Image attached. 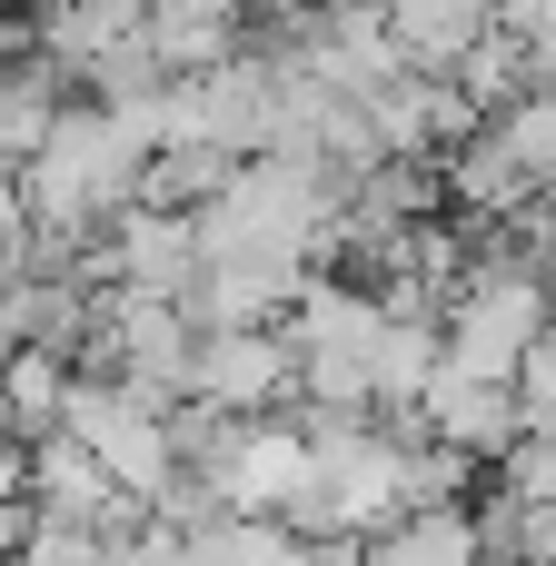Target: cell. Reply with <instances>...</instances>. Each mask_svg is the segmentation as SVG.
Listing matches in <instances>:
<instances>
[{
  "mask_svg": "<svg viewBox=\"0 0 556 566\" xmlns=\"http://www.w3.org/2000/svg\"><path fill=\"white\" fill-rule=\"evenodd\" d=\"M438 368H448L438 318H388V338H378V418H408Z\"/></svg>",
  "mask_w": 556,
  "mask_h": 566,
  "instance_id": "7c38bea8",
  "label": "cell"
},
{
  "mask_svg": "<svg viewBox=\"0 0 556 566\" xmlns=\"http://www.w3.org/2000/svg\"><path fill=\"white\" fill-rule=\"evenodd\" d=\"M30 517H40V507H30V497H0V566L20 557V537H30Z\"/></svg>",
  "mask_w": 556,
  "mask_h": 566,
  "instance_id": "ac0fdd59",
  "label": "cell"
},
{
  "mask_svg": "<svg viewBox=\"0 0 556 566\" xmlns=\"http://www.w3.org/2000/svg\"><path fill=\"white\" fill-rule=\"evenodd\" d=\"M298 259H269V249H209L199 259V279L179 289V308L199 318V328H269V318H289V298H298Z\"/></svg>",
  "mask_w": 556,
  "mask_h": 566,
  "instance_id": "3957f363",
  "label": "cell"
},
{
  "mask_svg": "<svg viewBox=\"0 0 556 566\" xmlns=\"http://www.w3.org/2000/svg\"><path fill=\"white\" fill-rule=\"evenodd\" d=\"M99 547V527H70V517H30V537H20V557L10 566H90Z\"/></svg>",
  "mask_w": 556,
  "mask_h": 566,
  "instance_id": "9a60e30c",
  "label": "cell"
},
{
  "mask_svg": "<svg viewBox=\"0 0 556 566\" xmlns=\"http://www.w3.org/2000/svg\"><path fill=\"white\" fill-rule=\"evenodd\" d=\"M249 20H259V0H149L139 40H149L159 70L179 80V70H209V60L249 50Z\"/></svg>",
  "mask_w": 556,
  "mask_h": 566,
  "instance_id": "8992f818",
  "label": "cell"
},
{
  "mask_svg": "<svg viewBox=\"0 0 556 566\" xmlns=\"http://www.w3.org/2000/svg\"><path fill=\"white\" fill-rule=\"evenodd\" d=\"M478 566H497V557H478Z\"/></svg>",
  "mask_w": 556,
  "mask_h": 566,
  "instance_id": "d6986e66",
  "label": "cell"
},
{
  "mask_svg": "<svg viewBox=\"0 0 556 566\" xmlns=\"http://www.w3.org/2000/svg\"><path fill=\"white\" fill-rule=\"evenodd\" d=\"M497 20V0H388V30H398V60L408 70H458V50Z\"/></svg>",
  "mask_w": 556,
  "mask_h": 566,
  "instance_id": "8fae6325",
  "label": "cell"
},
{
  "mask_svg": "<svg viewBox=\"0 0 556 566\" xmlns=\"http://www.w3.org/2000/svg\"><path fill=\"white\" fill-rule=\"evenodd\" d=\"M189 388L219 398L229 418H279V398H298V328L289 318H269V328H199Z\"/></svg>",
  "mask_w": 556,
  "mask_h": 566,
  "instance_id": "7a4b0ae2",
  "label": "cell"
},
{
  "mask_svg": "<svg viewBox=\"0 0 556 566\" xmlns=\"http://www.w3.org/2000/svg\"><path fill=\"white\" fill-rule=\"evenodd\" d=\"M139 159H149V149H139L99 99L60 109V119H50V139L20 159L30 219H40V229H70V239H99V229L139 199Z\"/></svg>",
  "mask_w": 556,
  "mask_h": 566,
  "instance_id": "6da1fadb",
  "label": "cell"
},
{
  "mask_svg": "<svg viewBox=\"0 0 556 566\" xmlns=\"http://www.w3.org/2000/svg\"><path fill=\"white\" fill-rule=\"evenodd\" d=\"M70 348H40V338H10V368H0V428L10 438H40L60 428V398H70Z\"/></svg>",
  "mask_w": 556,
  "mask_h": 566,
  "instance_id": "30bf717a",
  "label": "cell"
},
{
  "mask_svg": "<svg viewBox=\"0 0 556 566\" xmlns=\"http://www.w3.org/2000/svg\"><path fill=\"white\" fill-rule=\"evenodd\" d=\"M229 179H239V149H219V139H159L139 159V199L149 209H209Z\"/></svg>",
  "mask_w": 556,
  "mask_h": 566,
  "instance_id": "9c48e42d",
  "label": "cell"
},
{
  "mask_svg": "<svg viewBox=\"0 0 556 566\" xmlns=\"http://www.w3.org/2000/svg\"><path fill=\"white\" fill-rule=\"evenodd\" d=\"M517 398H527V428H556V318L527 338V358H517Z\"/></svg>",
  "mask_w": 556,
  "mask_h": 566,
  "instance_id": "2e32d148",
  "label": "cell"
},
{
  "mask_svg": "<svg viewBox=\"0 0 556 566\" xmlns=\"http://www.w3.org/2000/svg\"><path fill=\"white\" fill-rule=\"evenodd\" d=\"M418 418H428V438H448L458 458L497 468V458L517 448V428H527V398H517L507 378H468V368H438V378H428V398H418Z\"/></svg>",
  "mask_w": 556,
  "mask_h": 566,
  "instance_id": "277c9868",
  "label": "cell"
},
{
  "mask_svg": "<svg viewBox=\"0 0 556 566\" xmlns=\"http://www.w3.org/2000/svg\"><path fill=\"white\" fill-rule=\"evenodd\" d=\"M209 478L229 488V507H239V517H279V507H289V488L308 478V428L239 418V438L219 448V468H209Z\"/></svg>",
  "mask_w": 556,
  "mask_h": 566,
  "instance_id": "5b68a950",
  "label": "cell"
},
{
  "mask_svg": "<svg viewBox=\"0 0 556 566\" xmlns=\"http://www.w3.org/2000/svg\"><path fill=\"white\" fill-rule=\"evenodd\" d=\"M60 90H70V70H60L50 50H20V60H0V169H20V159L50 139V119L70 109Z\"/></svg>",
  "mask_w": 556,
  "mask_h": 566,
  "instance_id": "ba28073f",
  "label": "cell"
},
{
  "mask_svg": "<svg viewBox=\"0 0 556 566\" xmlns=\"http://www.w3.org/2000/svg\"><path fill=\"white\" fill-rule=\"evenodd\" d=\"M497 20H507V30L537 50V70L556 60V0H497Z\"/></svg>",
  "mask_w": 556,
  "mask_h": 566,
  "instance_id": "e0dca14e",
  "label": "cell"
},
{
  "mask_svg": "<svg viewBox=\"0 0 556 566\" xmlns=\"http://www.w3.org/2000/svg\"><path fill=\"white\" fill-rule=\"evenodd\" d=\"M448 80H458V90H468L478 109H507L517 90H537V50H527V40L507 30V20H487V30H478V40L458 50V70H448Z\"/></svg>",
  "mask_w": 556,
  "mask_h": 566,
  "instance_id": "4fadbf2b",
  "label": "cell"
},
{
  "mask_svg": "<svg viewBox=\"0 0 556 566\" xmlns=\"http://www.w3.org/2000/svg\"><path fill=\"white\" fill-rule=\"evenodd\" d=\"M448 199H458L468 219H517V209L537 199V179H527V169H517V149L478 119V129L448 149Z\"/></svg>",
  "mask_w": 556,
  "mask_h": 566,
  "instance_id": "52a82bcc",
  "label": "cell"
},
{
  "mask_svg": "<svg viewBox=\"0 0 556 566\" xmlns=\"http://www.w3.org/2000/svg\"><path fill=\"white\" fill-rule=\"evenodd\" d=\"M487 129L517 149V169H527L537 189L556 179V90H517L507 109H487Z\"/></svg>",
  "mask_w": 556,
  "mask_h": 566,
  "instance_id": "5bb4252c",
  "label": "cell"
}]
</instances>
